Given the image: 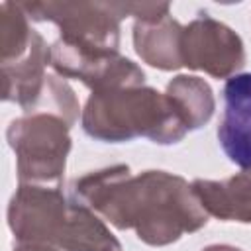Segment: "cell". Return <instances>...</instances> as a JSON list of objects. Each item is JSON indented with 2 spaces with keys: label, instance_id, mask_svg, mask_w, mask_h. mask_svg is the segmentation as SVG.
Instances as JSON below:
<instances>
[{
  "label": "cell",
  "instance_id": "obj_6",
  "mask_svg": "<svg viewBox=\"0 0 251 251\" xmlns=\"http://www.w3.org/2000/svg\"><path fill=\"white\" fill-rule=\"evenodd\" d=\"M182 67L204 71L216 78H229L245 65L241 37L210 14H198L180 33Z\"/></svg>",
  "mask_w": 251,
  "mask_h": 251
},
{
  "label": "cell",
  "instance_id": "obj_7",
  "mask_svg": "<svg viewBox=\"0 0 251 251\" xmlns=\"http://www.w3.org/2000/svg\"><path fill=\"white\" fill-rule=\"evenodd\" d=\"M63 78H76L92 92L139 86L145 82L143 71L120 51H96L57 39L51 45V63Z\"/></svg>",
  "mask_w": 251,
  "mask_h": 251
},
{
  "label": "cell",
  "instance_id": "obj_8",
  "mask_svg": "<svg viewBox=\"0 0 251 251\" xmlns=\"http://www.w3.org/2000/svg\"><path fill=\"white\" fill-rule=\"evenodd\" d=\"M218 141L233 165L251 171V73L233 75L224 84Z\"/></svg>",
  "mask_w": 251,
  "mask_h": 251
},
{
  "label": "cell",
  "instance_id": "obj_11",
  "mask_svg": "<svg viewBox=\"0 0 251 251\" xmlns=\"http://www.w3.org/2000/svg\"><path fill=\"white\" fill-rule=\"evenodd\" d=\"M14 251H55V249L43 247V245H31V243H18L14 247Z\"/></svg>",
  "mask_w": 251,
  "mask_h": 251
},
{
  "label": "cell",
  "instance_id": "obj_12",
  "mask_svg": "<svg viewBox=\"0 0 251 251\" xmlns=\"http://www.w3.org/2000/svg\"><path fill=\"white\" fill-rule=\"evenodd\" d=\"M202 251H241L239 247H233V245H220V243H216V245H208V247H204Z\"/></svg>",
  "mask_w": 251,
  "mask_h": 251
},
{
  "label": "cell",
  "instance_id": "obj_2",
  "mask_svg": "<svg viewBox=\"0 0 251 251\" xmlns=\"http://www.w3.org/2000/svg\"><path fill=\"white\" fill-rule=\"evenodd\" d=\"M8 227L18 243L55 251H122L104 220L75 196H65L61 184H20L8 204Z\"/></svg>",
  "mask_w": 251,
  "mask_h": 251
},
{
  "label": "cell",
  "instance_id": "obj_3",
  "mask_svg": "<svg viewBox=\"0 0 251 251\" xmlns=\"http://www.w3.org/2000/svg\"><path fill=\"white\" fill-rule=\"evenodd\" d=\"M80 120L86 135L106 143L147 137L171 145L190 131L176 102L167 92L145 84L92 92Z\"/></svg>",
  "mask_w": 251,
  "mask_h": 251
},
{
  "label": "cell",
  "instance_id": "obj_1",
  "mask_svg": "<svg viewBox=\"0 0 251 251\" xmlns=\"http://www.w3.org/2000/svg\"><path fill=\"white\" fill-rule=\"evenodd\" d=\"M76 200L118 229H133L147 245L163 247L208 224V214L182 176L167 171L131 175L127 165L90 171L71 186Z\"/></svg>",
  "mask_w": 251,
  "mask_h": 251
},
{
  "label": "cell",
  "instance_id": "obj_4",
  "mask_svg": "<svg viewBox=\"0 0 251 251\" xmlns=\"http://www.w3.org/2000/svg\"><path fill=\"white\" fill-rule=\"evenodd\" d=\"M71 126L49 112H31L10 122L8 145L16 155L20 184L59 186L71 151Z\"/></svg>",
  "mask_w": 251,
  "mask_h": 251
},
{
  "label": "cell",
  "instance_id": "obj_5",
  "mask_svg": "<svg viewBox=\"0 0 251 251\" xmlns=\"http://www.w3.org/2000/svg\"><path fill=\"white\" fill-rule=\"evenodd\" d=\"M31 22H49L59 27L63 41L96 49L118 51L124 2H18Z\"/></svg>",
  "mask_w": 251,
  "mask_h": 251
},
{
  "label": "cell",
  "instance_id": "obj_10",
  "mask_svg": "<svg viewBox=\"0 0 251 251\" xmlns=\"http://www.w3.org/2000/svg\"><path fill=\"white\" fill-rule=\"evenodd\" d=\"M180 108L188 129H198L214 114V94L210 84L200 78V76H188V75H178L175 76L165 90Z\"/></svg>",
  "mask_w": 251,
  "mask_h": 251
},
{
  "label": "cell",
  "instance_id": "obj_9",
  "mask_svg": "<svg viewBox=\"0 0 251 251\" xmlns=\"http://www.w3.org/2000/svg\"><path fill=\"white\" fill-rule=\"evenodd\" d=\"M180 33L182 25L169 16L151 22L133 24L135 53L151 67L161 71H175L182 67L180 61Z\"/></svg>",
  "mask_w": 251,
  "mask_h": 251
}]
</instances>
